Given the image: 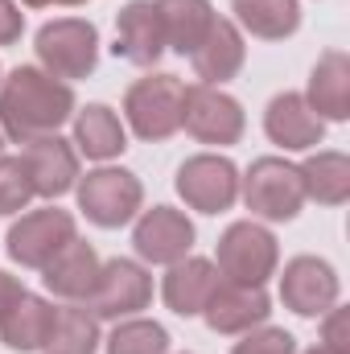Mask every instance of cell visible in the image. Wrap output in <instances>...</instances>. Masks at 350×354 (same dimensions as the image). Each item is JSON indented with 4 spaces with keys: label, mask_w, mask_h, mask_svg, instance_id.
Segmentation results:
<instances>
[{
    "label": "cell",
    "mask_w": 350,
    "mask_h": 354,
    "mask_svg": "<svg viewBox=\"0 0 350 354\" xmlns=\"http://www.w3.org/2000/svg\"><path fill=\"white\" fill-rule=\"evenodd\" d=\"M75 87L46 75L42 66H12L0 79V132L12 145L54 136L66 120H75Z\"/></svg>",
    "instance_id": "cell-1"
},
{
    "label": "cell",
    "mask_w": 350,
    "mask_h": 354,
    "mask_svg": "<svg viewBox=\"0 0 350 354\" xmlns=\"http://www.w3.org/2000/svg\"><path fill=\"white\" fill-rule=\"evenodd\" d=\"M181 99L185 83L177 75H145L124 91V128H132L136 140L145 145H161L181 132Z\"/></svg>",
    "instance_id": "cell-2"
},
{
    "label": "cell",
    "mask_w": 350,
    "mask_h": 354,
    "mask_svg": "<svg viewBox=\"0 0 350 354\" xmlns=\"http://www.w3.org/2000/svg\"><path fill=\"white\" fill-rule=\"evenodd\" d=\"M33 50L46 75L62 83H79V79H91L99 66V29L87 17H58L37 29Z\"/></svg>",
    "instance_id": "cell-3"
},
{
    "label": "cell",
    "mask_w": 350,
    "mask_h": 354,
    "mask_svg": "<svg viewBox=\"0 0 350 354\" xmlns=\"http://www.w3.org/2000/svg\"><path fill=\"white\" fill-rule=\"evenodd\" d=\"M239 198L264 223H293L305 206L301 169L284 157H256L248 174H239Z\"/></svg>",
    "instance_id": "cell-4"
},
{
    "label": "cell",
    "mask_w": 350,
    "mask_h": 354,
    "mask_svg": "<svg viewBox=\"0 0 350 354\" xmlns=\"http://www.w3.org/2000/svg\"><path fill=\"white\" fill-rule=\"evenodd\" d=\"M214 268L235 284H268V276H276L280 268V243L264 223L235 218L214 243Z\"/></svg>",
    "instance_id": "cell-5"
},
{
    "label": "cell",
    "mask_w": 350,
    "mask_h": 354,
    "mask_svg": "<svg viewBox=\"0 0 350 354\" xmlns=\"http://www.w3.org/2000/svg\"><path fill=\"white\" fill-rule=\"evenodd\" d=\"M75 198H79V210L87 214V223L103 227V231H116V227H128L140 206H145V185L132 169H120V165H99L87 177L75 181Z\"/></svg>",
    "instance_id": "cell-6"
},
{
    "label": "cell",
    "mask_w": 350,
    "mask_h": 354,
    "mask_svg": "<svg viewBox=\"0 0 350 354\" xmlns=\"http://www.w3.org/2000/svg\"><path fill=\"white\" fill-rule=\"evenodd\" d=\"M75 235H79L75 214L50 202V206H42V210H25V214L8 227L4 252H8V260H12V264L42 272V268L50 264V260H54V256L75 239Z\"/></svg>",
    "instance_id": "cell-7"
},
{
    "label": "cell",
    "mask_w": 350,
    "mask_h": 354,
    "mask_svg": "<svg viewBox=\"0 0 350 354\" xmlns=\"http://www.w3.org/2000/svg\"><path fill=\"white\" fill-rule=\"evenodd\" d=\"M181 128L198 145L231 149V145L243 140L248 115H243V103L235 95H227L223 87L194 83V87H185V99H181Z\"/></svg>",
    "instance_id": "cell-8"
},
{
    "label": "cell",
    "mask_w": 350,
    "mask_h": 354,
    "mask_svg": "<svg viewBox=\"0 0 350 354\" xmlns=\"http://www.w3.org/2000/svg\"><path fill=\"white\" fill-rule=\"evenodd\" d=\"M99 322H124V317H140V309L153 305V272L140 260L116 256L107 264H99V280L83 301Z\"/></svg>",
    "instance_id": "cell-9"
},
{
    "label": "cell",
    "mask_w": 350,
    "mask_h": 354,
    "mask_svg": "<svg viewBox=\"0 0 350 354\" xmlns=\"http://www.w3.org/2000/svg\"><path fill=\"white\" fill-rule=\"evenodd\" d=\"M177 198L198 214H223L239 202V165L223 153H194L177 165Z\"/></svg>",
    "instance_id": "cell-10"
},
{
    "label": "cell",
    "mask_w": 350,
    "mask_h": 354,
    "mask_svg": "<svg viewBox=\"0 0 350 354\" xmlns=\"http://www.w3.org/2000/svg\"><path fill=\"white\" fill-rule=\"evenodd\" d=\"M194 239H198L194 223L185 218V210H174V206H153L132 218V248L140 264H177L194 252Z\"/></svg>",
    "instance_id": "cell-11"
},
{
    "label": "cell",
    "mask_w": 350,
    "mask_h": 354,
    "mask_svg": "<svg viewBox=\"0 0 350 354\" xmlns=\"http://www.w3.org/2000/svg\"><path fill=\"white\" fill-rule=\"evenodd\" d=\"M342 297V280L322 256H293L280 272V301L297 317H322Z\"/></svg>",
    "instance_id": "cell-12"
},
{
    "label": "cell",
    "mask_w": 350,
    "mask_h": 354,
    "mask_svg": "<svg viewBox=\"0 0 350 354\" xmlns=\"http://www.w3.org/2000/svg\"><path fill=\"white\" fill-rule=\"evenodd\" d=\"M214 334L223 338H239L248 330L264 326L272 317V297L264 292V284H235V280H223L210 288L202 313H198Z\"/></svg>",
    "instance_id": "cell-13"
},
{
    "label": "cell",
    "mask_w": 350,
    "mask_h": 354,
    "mask_svg": "<svg viewBox=\"0 0 350 354\" xmlns=\"http://www.w3.org/2000/svg\"><path fill=\"white\" fill-rule=\"evenodd\" d=\"M264 132L284 153H309L326 140V120L305 103L301 91H280L264 107Z\"/></svg>",
    "instance_id": "cell-14"
},
{
    "label": "cell",
    "mask_w": 350,
    "mask_h": 354,
    "mask_svg": "<svg viewBox=\"0 0 350 354\" xmlns=\"http://www.w3.org/2000/svg\"><path fill=\"white\" fill-rule=\"evenodd\" d=\"M116 58L149 71L165 58V29H161V17H157V4L153 0H128L120 12H116V46H111Z\"/></svg>",
    "instance_id": "cell-15"
},
{
    "label": "cell",
    "mask_w": 350,
    "mask_h": 354,
    "mask_svg": "<svg viewBox=\"0 0 350 354\" xmlns=\"http://www.w3.org/2000/svg\"><path fill=\"white\" fill-rule=\"evenodd\" d=\"M21 161H25V169H29V181H33V194H37V198H50V202H54V198L71 194L75 181H79V153H75V145L62 140L58 132L29 140L25 153H21Z\"/></svg>",
    "instance_id": "cell-16"
},
{
    "label": "cell",
    "mask_w": 350,
    "mask_h": 354,
    "mask_svg": "<svg viewBox=\"0 0 350 354\" xmlns=\"http://www.w3.org/2000/svg\"><path fill=\"white\" fill-rule=\"evenodd\" d=\"M243 62H248V41H243L239 25L227 21V17H214L210 33H206L202 46L190 54V66H194L198 83H210V87L231 83V79L243 71Z\"/></svg>",
    "instance_id": "cell-17"
},
{
    "label": "cell",
    "mask_w": 350,
    "mask_h": 354,
    "mask_svg": "<svg viewBox=\"0 0 350 354\" xmlns=\"http://www.w3.org/2000/svg\"><path fill=\"white\" fill-rule=\"evenodd\" d=\"M99 252L91 248L87 239H71L50 264L42 268V284H46V292L50 297H58V301H87L91 288H95V280H99Z\"/></svg>",
    "instance_id": "cell-18"
},
{
    "label": "cell",
    "mask_w": 350,
    "mask_h": 354,
    "mask_svg": "<svg viewBox=\"0 0 350 354\" xmlns=\"http://www.w3.org/2000/svg\"><path fill=\"white\" fill-rule=\"evenodd\" d=\"M301 95L326 124H347L350 120V54L347 50H326L313 62L309 87Z\"/></svg>",
    "instance_id": "cell-19"
},
{
    "label": "cell",
    "mask_w": 350,
    "mask_h": 354,
    "mask_svg": "<svg viewBox=\"0 0 350 354\" xmlns=\"http://www.w3.org/2000/svg\"><path fill=\"white\" fill-rule=\"evenodd\" d=\"M54 301L37 297V292H21L8 301V309L0 313V342L12 354H33L46 351V338H50V326H54Z\"/></svg>",
    "instance_id": "cell-20"
},
{
    "label": "cell",
    "mask_w": 350,
    "mask_h": 354,
    "mask_svg": "<svg viewBox=\"0 0 350 354\" xmlns=\"http://www.w3.org/2000/svg\"><path fill=\"white\" fill-rule=\"evenodd\" d=\"M214 284H219L214 260H202V256L190 252L185 260L169 264L165 280H161V301H165V309L177 313V317H198Z\"/></svg>",
    "instance_id": "cell-21"
},
{
    "label": "cell",
    "mask_w": 350,
    "mask_h": 354,
    "mask_svg": "<svg viewBox=\"0 0 350 354\" xmlns=\"http://www.w3.org/2000/svg\"><path fill=\"white\" fill-rule=\"evenodd\" d=\"M71 145H75L79 157L107 165L128 149V128L107 103H87V107L75 111V140Z\"/></svg>",
    "instance_id": "cell-22"
},
{
    "label": "cell",
    "mask_w": 350,
    "mask_h": 354,
    "mask_svg": "<svg viewBox=\"0 0 350 354\" xmlns=\"http://www.w3.org/2000/svg\"><path fill=\"white\" fill-rule=\"evenodd\" d=\"M157 4V17H161V29H165V50H174L181 58H190L202 37L210 33L214 25V4L210 0H153Z\"/></svg>",
    "instance_id": "cell-23"
},
{
    "label": "cell",
    "mask_w": 350,
    "mask_h": 354,
    "mask_svg": "<svg viewBox=\"0 0 350 354\" xmlns=\"http://www.w3.org/2000/svg\"><path fill=\"white\" fill-rule=\"evenodd\" d=\"M301 185H305V202L317 206H342L350 198V157L338 149H317L309 153L301 165Z\"/></svg>",
    "instance_id": "cell-24"
},
{
    "label": "cell",
    "mask_w": 350,
    "mask_h": 354,
    "mask_svg": "<svg viewBox=\"0 0 350 354\" xmlns=\"http://www.w3.org/2000/svg\"><path fill=\"white\" fill-rule=\"evenodd\" d=\"M239 33L260 41H284L301 29V0H231Z\"/></svg>",
    "instance_id": "cell-25"
},
{
    "label": "cell",
    "mask_w": 350,
    "mask_h": 354,
    "mask_svg": "<svg viewBox=\"0 0 350 354\" xmlns=\"http://www.w3.org/2000/svg\"><path fill=\"white\" fill-rule=\"evenodd\" d=\"M103 342L99 334V317L91 313L87 305L66 301L54 309V326L46 338V354H95Z\"/></svg>",
    "instance_id": "cell-26"
},
{
    "label": "cell",
    "mask_w": 350,
    "mask_h": 354,
    "mask_svg": "<svg viewBox=\"0 0 350 354\" xmlns=\"http://www.w3.org/2000/svg\"><path fill=\"white\" fill-rule=\"evenodd\" d=\"M107 354H169V330L149 317H124L103 338Z\"/></svg>",
    "instance_id": "cell-27"
},
{
    "label": "cell",
    "mask_w": 350,
    "mask_h": 354,
    "mask_svg": "<svg viewBox=\"0 0 350 354\" xmlns=\"http://www.w3.org/2000/svg\"><path fill=\"white\" fill-rule=\"evenodd\" d=\"M33 198L37 194H33V181H29L25 161L0 153V214H21V210H29Z\"/></svg>",
    "instance_id": "cell-28"
},
{
    "label": "cell",
    "mask_w": 350,
    "mask_h": 354,
    "mask_svg": "<svg viewBox=\"0 0 350 354\" xmlns=\"http://www.w3.org/2000/svg\"><path fill=\"white\" fill-rule=\"evenodd\" d=\"M231 354H297V338H293L288 330L264 322V326H256V330L239 334V342H235Z\"/></svg>",
    "instance_id": "cell-29"
},
{
    "label": "cell",
    "mask_w": 350,
    "mask_h": 354,
    "mask_svg": "<svg viewBox=\"0 0 350 354\" xmlns=\"http://www.w3.org/2000/svg\"><path fill=\"white\" fill-rule=\"evenodd\" d=\"M322 346L334 354H350V317L342 305L322 313Z\"/></svg>",
    "instance_id": "cell-30"
},
{
    "label": "cell",
    "mask_w": 350,
    "mask_h": 354,
    "mask_svg": "<svg viewBox=\"0 0 350 354\" xmlns=\"http://www.w3.org/2000/svg\"><path fill=\"white\" fill-rule=\"evenodd\" d=\"M25 33V12L17 0H0V46H17Z\"/></svg>",
    "instance_id": "cell-31"
},
{
    "label": "cell",
    "mask_w": 350,
    "mask_h": 354,
    "mask_svg": "<svg viewBox=\"0 0 350 354\" xmlns=\"http://www.w3.org/2000/svg\"><path fill=\"white\" fill-rule=\"evenodd\" d=\"M21 292H25V284H21L12 272H0V313H4V309H8V301H12V297H21Z\"/></svg>",
    "instance_id": "cell-32"
},
{
    "label": "cell",
    "mask_w": 350,
    "mask_h": 354,
    "mask_svg": "<svg viewBox=\"0 0 350 354\" xmlns=\"http://www.w3.org/2000/svg\"><path fill=\"white\" fill-rule=\"evenodd\" d=\"M21 4H29V8H50L54 0H21Z\"/></svg>",
    "instance_id": "cell-33"
},
{
    "label": "cell",
    "mask_w": 350,
    "mask_h": 354,
    "mask_svg": "<svg viewBox=\"0 0 350 354\" xmlns=\"http://www.w3.org/2000/svg\"><path fill=\"white\" fill-rule=\"evenodd\" d=\"M54 4H66V8H79V4H87V0H54Z\"/></svg>",
    "instance_id": "cell-34"
},
{
    "label": "cell",
    "mask_w": 350,
    "mask_h": 354,
    "mask_svg": "<svg viewBox=\"0 0 350 354\" xmlns=\"http://www.w3.org/2000/svg\"><path fill=\"white\" fill-rule=\"evenodd\" d=\"M305 354H334V351H326V346L317 342V346H309V351H305Z\"/></svg>",
    "instance_id": "cell-35"
},
{
    "label": "cell",
    "mask_w": 350,
    "mask_h": 354,
    "mask_svg": "<svg viewBox=\"0 0 350 354\" xmlns=\"http://www.w3.org/2000/svg\"><path fill=\"white\" fill-rule=\"evenodd\" d=\"M4 145H8V140H4V132H0V153H4Z\"/></svg>",
    "instance_id": "cell-36"
},
{
    "label": "cell",
    "mask_w": 350,
    "mask_h": 354,
    "mask_svg": "<svg viewBox=\"0 0 350 354\" xmlns=\"http://www.w3.org/2000/svg\"><path fill=\"white\" fill-rule=\"evenodd\" d=\"M0 79H4V71H0Z\"/></svg>",
    "instance_id": "cell-37"
}]
</instances>
